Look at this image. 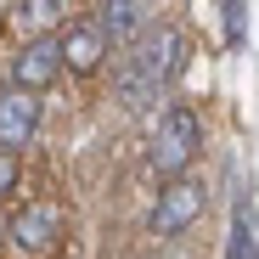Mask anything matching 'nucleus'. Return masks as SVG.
<instances>
[{"label": "nucleus", "instance_id": "obj_10", "mask_svg": "<svg viewBox=\"0 0 259 259\" xmlns=\"http://www.w3.org/2000/svg\"><path fill=\"white\" fill-rule=\"evenodd\" d=\"M226 259H253V214L237 203L231 214V242H226Z\"/></svg>", "mask_w": 259, "mask_h": 259}, {"label": "nucleus", "instance_id": "obj_12", "mask_svg": "<svg viewBox=\"0 0 259 259\" xmlns=\"http://www.w3.org/2000/svg\"><path fill=\"white\" fill-rule=\"evenodd\" d=\"M242 17H248V0H226V34H231V46L242 39Z\"/></svg>", "mask_w": 259, "mask_h": 259}, {"label": "nucleus", "instance_id": "obj_8", "mask_svg": "<svg viewBox=\"0 0 259 259\" xmlns=\"http://www.w3.org/2000/svg\"><path fill=\"white\" fill-rule=\"evenodd\" d=\"M96 28L107 34V46H136V34L147 28V17H141V0H102V17H96Z\"/></svg>", "mask_w": 259, "mask_h": 259}, {"label": "nucleus", "instance_id": "obj_11", "mask_svg": "<svg viewBox=\"0 0 259 259\" xmlns=\"http://www.w3.org/2000/svg\"><path fill=\"white\" fill-rule=\"evenodd\" d=\"M17 192V152L0 147V197H12Z\"/></svg>", "mask_w": 259, "mask_h": 259}, {"label": "nucleus", "instance_id": "obj_7", "mask_svg": "<svg viewBox=\"0 0 259 259\" xmlns=\"http://www.w3.org/2000/svg\"><path fill=\"white\" fill-rule=\"evenodd\" d=\"M57 237H62V208L57 203H28L12 220V242L17 248H51Z\"/></svg>", "mask_w": 259, "mask_h": 259}, {"label": "nucleus", "instance_id": "obj_5", "mask_svg": "<svg viewBox=\"0 0 259 259\" xmlns=\"http://www.w3.org/2000/svg\"><path fill=\"white\" fill-rule=\"evenodd\" d=\"M62 73V39L57 34H39V39H28V46L17 51V62H12V84H23V91H46V84Z\"/></svg>", "mask_w": 259, "mask_h": 259}, {"label": "nucleus", "instance_id": "obj_9", "mask_svg": "<svg viewBox=\"0 0 259 259\" xmlns=\"http://www.w3.org/2000/svg\"><path fill=\"white\" fill-rule=\"evenodd\" d=\"M68 17V0H23V6L12 12V23H17V34H28V39H39V34H57V23Z\"/></svg>", "mask_w": 259, "mask_h": 259}, {"label": "nucleus", "instance_id": "obj_1", "mask_svg": "<svg viewBox=\"0 0 259 259\" xmlns=\"http://www.w3.org/2000/svg\"><path fill=\"white\" fill-rule=\"evenodd\" d=\"M124 51H130V57L118 62L113 91H118V102H124L130 113H141V107L158 102L163 84L181 73V62H186V34L169 28V23H158V28H141L136 46H124Z\"/></svg>", "mask_w": 259, "mask_h": 259}, {"label": "nucleus", "instance_id": "obj_3", "mask_svg": "<svg viewBox=\"0 0 259 259\" xmlns=\"http://www.w3.org/2000/svg\"><path fill=\"white\" fill-rule=\"evenodd\" d=\"M197 214H203V186H197L192 175H181V181H169V186L158 192L147 226H152V237H181Z\"/></svg>", "mask_w": 259, "mask_h": 259}, {"label": "nucleus", "instance_id": "obj_4", "mask_svg": "<svg viewBox=\"0 0 259 259\" xmlns=\"http://www.w3.org/2000/svg\"><path fill=\"white\" fill-rule=\"evenodd\" d=\"M39 130V96L23 91V84H6L0 91V147L6 152H23Z\"/></svg>", "mask_w": 259, "mask_h": 259}, {"label": "nucleus", "instance_id": "obj_2", "mask_svg": "<svg viewBox=\"0 0 259 259\" xmlns=\"http://www.w3.org/2000/svg\"><path fill=\"white\" fill-rule=\"evenodd\" d=\"M197 147H203V118H197V107L169 102L163 118H158V130H152V147H147L152 169H158L163 181H181L186 169H192V158H197Z\"/></svg>", "mask_w": 259, "mask_h": 259}, {"label": "nucleus", "instance_id": "obj_6", "mask_svg": "<svg viewBox=\"0 0 259 259\" xmlns=\"http://www.w3.org/2000/svg\"><path fill=\"white\" fill-rule=\"evenodd\" d=\"M57 39H62V62H68L73 73H96V68L107 62V34H102L96 23H68Z\"/></svg>", "mask_w": 259, "mask_h": 259}]
</instances>
